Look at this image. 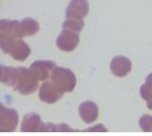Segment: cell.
Instances as JSON below:
<instances>
[]
</instances>
